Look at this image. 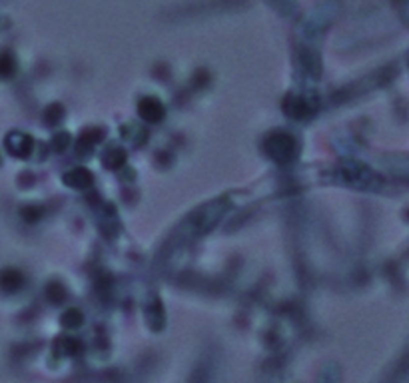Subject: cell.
Segmentation results:
<instances>
[{
    "instance_id": "obj_1",
    "label": "cell",
    "mask_w": 409,
    "mask_h": 383,
    "mask_svg": "<svg viewBox=\"0 0 409 383\" xmlns=\"http://www.w3.org/2000/svg\"><path fill=\"white\" fill-rule=\"evenodd\" d=\"M268 152L278 160V162H286L292 154H294V142L290 136L286 134H278L268 142Z\"/></svg>"
},
{
    "instance_id": "obj_2",
    "label": "cell",
    "mask_w": 409,
    "mask_h": 383,
    "mask_svg": "<svg viewBox=\"0 0 409 383\" xmlns=\"http://www.w3.org/2000/svg\"><path fill=\"white\" fill-rule=\"evenodd\" d=\"M162 112H164L162 104H160L158 100H154V98H146V100H142V104H140V116H142L144 120H148V122L160 120V118H162Z\"/></svg>"
},
{
    "instance_id": "obj_3",
    "label": "cell",
    "mask_w": 409,
    "mask_h": 383,
    "mask_svg": "<svg viewBox=\"0 0 409 383\" xmlns=\"http://www.w3.org/2000/svg\"><path fill=\"white\" fill-rule=\"evenodd\" d=\"M76 180H66L70 186H78V188H84V186H88L90 182H92V178H90V174L86 172V170H76Z\"/></svg>"
}]
</instances>
